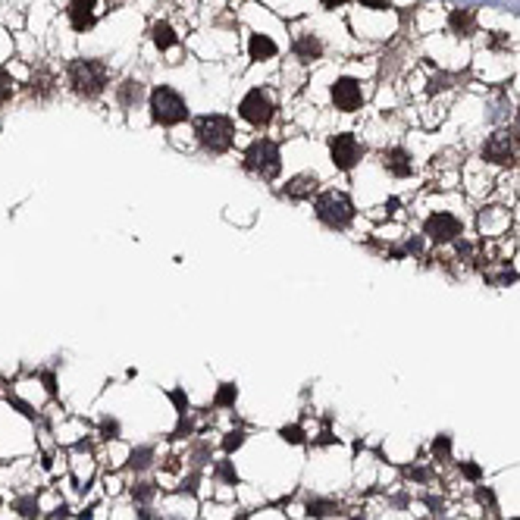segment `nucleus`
Wrapping results in <instances>:
<instances>
[{
    "instance_id": "nucleus-1",
    "label": "nucleus",
    "mask_w": 520,
    "mask_h": 520,
    "mask_svg": "<svg viewBox=\"0 0 520 520\" xmlns=\"http://www.w3.org/2000/svg\"><path fill=\"white\" fill-rule=\"evenodd\" d=\"M66 85H69V91H75L79 97H97V94H104V88L110 85V66H107L104 60H91V56L69 60Z\"/></svg>"
},
{
    "instance_id": "nucleus-2",
    "label": "nucleus",
    "mask_w": 520,
    "mask_h": 520,
    "mask_svg": "<svg viewBox=\"0 0 520 520\" xmlns=\"http://www.w3.org/2000/svg\"><path fill=\"white\" fill-rule=\"evenodd\" d=\"M194 138L210 154H226L235 144V123L223 113H204L194 119Z\"/></svg>"
},
{
    "instance_id": "nucleus-3",
    "label": "nucleus",
    "mask_w": 520,
    "mask_h": 520,
    "mask_svg": "<svg viewBox=\"0 0 520 520\" xmlns=\"http://www.w3.org/2000/svg\"><path fill=\"white\" fill-rule=\"evenodd\" d=\"M313 213H317V219L323 226H329V229H348L351 219H354V200L348 198L345 191H336V188H329V191H320L317 200H313Z\"/></svg>"
},
{
    "instance_id": "nucleus-4",
    "label": "nucleus",
    "mask_w": 520,
    "mask_h": 520,
    "mask_svg": "<svg viewBox=\"0 0 520 520\" xmlns=\"http://www.w3.org/2000/svg\"><path fill=\"white\" fill-rule=\"evenodd\" d=\"M244 169L260 175V179H267V182L279 179V173H282L279 144H276L273 138H254V141L248 144V150H244Z\"/></svg>"
},
{
    "instance_id": "nucleus-5",
    "label": "nucleus",
    "mask_w": 520,
    "mask_h": 520,
    "mask_svg": "<svg viewBox=\"0 0 520 520\" xmlns=\"http://www.w3.org/2000/svg\"><path fill=\"white\" fill-rule=\"evenodd\" d=\"M148 107H150V119L160 125H179L188 119V104L175 88L169 85H157L148 94Z\"/></svg>"
},
{
    "instance_id": "nucleus-6",
    "label": "nucleus",
    "mask_w": 520,
    "mask_h": 520,
    "mask_svg": "<svg viewBox=\"0 0 520 520\" xmlns=\"http://www.w3.org/2000/svg\"><path fill=\"white\" fill-rule=\"evenodd\" d=\"M238 116H242L248 125H254V129H267L276 116V107H273V100H269V94L263 91V88H251V91L242 97V104H238Z\"/></svg>"
},
{
    "instance_id": "nucleus-7",
    "label": "nucleus",
    "mask_w": 520,
    "mask_h": 520,
    "mask_svg": "<svg viewBox=\"0 0 520 520\" xmlns=\"http://www.w3.org/2000/svg\"><path fill=\"white\" fill-rule=\"evenodd\" d=\"M329 157H332V166L342 169V173H351V169L361 163L363 148L351 132H338V135L329 138Z\"/></svg>"
},
{
    "instance_id": "nucleus-8",
    "label": "nucleus",
    "mask_w": 520,
    "mask_h": 520,
    "mask_svg": "<svg viewBox=\"0 0 520 520\" xmlns=\"http://www.w3.org/2000/svg\"><path fill=\"white\" fill-rule=\"evenodd\" d=\"M461 219L455 216V213H448V210H436V213H430L426 216V223H423V235L430 238L432 244H451V242H457L461 238Z\"/></svg>"
},
{
    "instance_id": "nucleus-9",
    "label": "nucleus",
    "mask_w": 520,
    "mask_h": 520,
    "mask_svg": "<svg viewBox=\"0 0 520 520\" xmlns=\"http://www.w3.org/2000/svg\"><path fill=\"white\" fill-rule=\"evenodd\" d=\"M482 160L498 163V166H507V163L517 160V135L514 132H492L482 144Z\"/></svg>"
},
{
    "instance_id": "nucleus-10",
    "label": "nucleus",
    "mask_w": 520,
    "mask_h": 520,
    "mask_svg": "<svg viewBox=\"0 0 520 520\" xmlns=\"http://www.w3.org/2000/svg\"><path fill=\"white\" fill-rule=\"evenodd\" d=\"M100 16H104V3H100V0H72V3L66 6V19L75 31L94 29Z\"/></svg>"
},
{
    "instance_id": "nucleus-11",
    "label": "nucleus",
    "mask_w": 520,
    "mask_h": 520,
    "mask_svg": "<svg viewBox=\"0 0 520 520\" xmlns=\"http://www.w3.org/2000/svg\"><path fill=\"white\" fill-rule=\"evenodd\" d=\"M332 104H336L342 113L361 110V104H363L361 81L348 79V75H345V79H336V85H332Z\"/></svg>"
},
{
    "instance_id": "nucleus-12",
    "label": "nucleus",
    "mask_w": 520,
    "mask_h": 520,
    "mask_svg": "<svg viewBox=\"0 0 520 520\" xmlns=\"http://www.w3.org/2000/svg\"><path fill=\"white\" fill-rule=\"evenodd\" d=\"M317 188H320L317 175H313V173H301V175H294V179L285 182L282 194H285V198H292V200H307L310 194H317Z\"/></svg>"
},
{
    "instance_id": "nucleus-13",
    "label": "nucleus",
    "mask_w": 520,
    "mask_h": 520,
    "mask_svg": "<svg viewBox=\"0 0 520 520\" xmlns=\"http://www.w3.org/2000/svg\"><path fill=\"white\" fill-rule=\"evenodd\" d=\"M382 166H386V173H392L395 179H404V175H411L413 163L404 148H388V150H382Z\"/></svg>"
},
{
    "instance_id": "nucleus-14",
    "label": "nucleus",
    "mask_w": 520,
    "mask_h": 520,
    "mask_svg": "<svg viewBox=\"0 0 520 520\" xmlns=\"http://www.w3.org/2000/svg\"><path fill=\"white\" fill-rule=\"evenodd\" d=\"M292 50H294L298 60L310 63V60H320V56H323V41H320L317 35H298L294 44H292Z\"/></svg>"
},
{
    "instance_id": "nucleus-15",
    "label": "nucleus",
    "mask_w": 520,
    "mask_h": 520,
    "mask_svg": "<svg viewBox=\"0 0 520 520\" xmlns=\"http://www.w3.org/2000/svg\"><path fill=\"white\" fill-rule=\"evenodd\" d=\"M279 54V47H276V41L269 35H251V41H248V56L251 60H273V56Z\"/></svg>"
},
{
    "instance_id": "nucleus-16",
    "label": "nucleus",
    "mask_w": 520,
    "mask_h": 520,
    "mask_svg": "<svg viewBox=\"0 0 520 520\" xmlns=\"http://www.w3.org/2000/svg\"><path fill=\"white\" fill-rule=\"evenodd\" d=\"M448 25H451V31H455V35L470 38L476 31V13L473 10H451Z\"/></svg>"
},
{
    "instance_id": "nucleus-17",
    "label": "nucleus",
    "mask_w": 520,
    "mask_h": 520,
    "mask_svg": "<svg viewBox=\"0 0 520 520\" xmlns=\"http://www.w3.org/2000/svg\"><path fill=\"white\" fill-rule=\"evenodd\" d=\"M141 97H144V85L138 79H125L123 85L116 88V100H119V107H125V110H132Z\"/></svg>"
},
{
    "instance_id": "nucleus-18",
    "label": "nucleus",
    "mask_w": 520,
    "mask_h": 520,
    "mask_svg": "<svg viewBox=\"0 0 520 520\" xmlns=\"http://www.w3.org/2000/svg\"><path fill=\"white\" fill-rule=\"evenodd\" d=\"M150 38H154L157 50H169V47H175V44H179V35H175V29L169 22H154Z\"/></svg>"
},
{
    "instance_id": "nucleus-19",
    "label": "nucleus",
    "mask_w": 520,
    "mask_h": 520,
    "mask_svg": "<svg viewBox=\"0 0 520 520\" xmlns=\"http://www.w3.org/2000/svg\"><path fill=\"white\" fill-rule=\"evenodd\" d=\"M150 464H154V445H138V448H132V455H129V470L141 473V470H148Z\"/></svg>"
},
{
    "instance_id": "nucleus-20",
    "label": "nucleus",
    "mask_w": 520,
    "mask_h": 520,
    "mask_svg": "<svg viewBox=\"0 0 520 520\" xmlns=\"http://www.w3.org/2000/svg\"><path fill=\"white\" fill-rule=\"evenodd\" d=\"M235 401H238L235 382H219L216 395H213V407H235Z\"/></svg>"
},
{
    "instance_id": "nucleus-21",
    "label": "nucleus",
    "mask_w": 520,
    "mask_h": 520,
    "mask_svg": "<svg viewBox=\"0 0 520 520\" xmlns=\"http://www.w3.org/2000/svg\"><path fill=\"white\" fill-rule=\"evenodd\" d=\"M307 514L310 517H332V514H338V505L336 501H329V498H307Z\"/></svg>"
},
{
    "instance_id": "nucleus-22",
    "label": "nucleus",
    "mask_w": 520,
    "mask_h": 520,
    "mask_svg": "<svg viewBox=\"0 0 520 520\" xmlns=\"http://www.w3.org/2000/svg\"><path fill=\"white\" fill-rule=\"evenodd\" d=\"M213 476H216V480H223L226 486H238L235 464H232L229 457H223V461H216V464H213Z\"/></svg>"
},
{
    "instance_id": "nucleus-23",
    "label": "nucleus",
    "mask_w": 520,
    "mask_h": 520,
    "mask_svg": "<svg viewBox=\"0 0 520 520\" xmlns=\"http://www.w3.org/2000/svg\"><path fill=\"white\" fill-rule=\"evenodd\" d=\"M13 507H16V511L22 514L25 520H35L38 514H41V511H38V498H35V495H22V498H16V505H13Z\"/></svg>"
},
{
    "instance_id": "nucleus-24",
    "label": "nucleus",
    "mask_w": 520,
    "mask_h": 520,
    "mask_svg": "<svg viewBox=\"0 0 520 520\" xmlns=\"http://www.w3.org/2000/svg\"><path fill=\"white\" fill-rule=\"evenodd\" d=\"M154 495H157V482H150V480L135 482V486H132V498L141 501V505H148V501L154 498Z\"/></svg>"
},
{
    "instance_id": "nucleus-25",
    "label": "nucleus",
    "mask_w": 520,
    "mask_h": 520,
    "mask_svg": "<svg viewBox=\"0 0 520 520\" xmlns=\"http://www.w3.org/2000/svg\"><path fill=\"white\" fill-rule=\"evenodd\" d=\"M41 94V97H47L50 91H54V75L50 72H38V75H31V94Z\"/></svg>"
},
{
    "instance_id": "nucleus-26",
    "label": "nucleus",
    "mask_w": 520,
    "mask_h": 520,
    "mask_svg": "<svg viewBox=\"0 0 520 520\" xmlns=\"http://www.w3.org/2000/svg\"><path fill=\"white\" fill-rule=\"evenodd\" d=\"M244 439H248V432H244V430H232V432H226V436H223V451H226V455L238 451V448L244 445Z\"/></svg>"
},
{
    "instance_id": "nucleus-27",
    "label": "nucleus",
    "mask_w": 520,
    "mask_h": 520,
    "mask_svg": "<svg viewBox=\"0 0 520 520\" xmlns=\"http://www.w3.org/2000/svg\"><path fill=\"white\" fill-rule=\"evenodd\" d=\"M279 436H282V442H288V445H304V442H307V439H304V430H301L298 423L282 426Z\"/></svg>"
},
{
    "instance_id": "nucleus-28",
    "label": "nucleus",
    "mask_w": 520,
    "mask_h": 520,
    "mask_svg": "<svg viewBox=\"0 0 520 520\" xmlns=\"http://www.w3.org/2000/svg\"><path fill=\"white\" fill-rule=\"evenodd\" d=\"M486 282H492V285H507V282H514V269L511 267L486 269Z\"/></svg>"
},
{
    "instance_id": "nucleus-29",
    "label": "nucleus",
    "mask_w": 520,
    "mask_h": 520,
    "mask_svg": "<svg viewBox=\"0 0 520 520\" xmlns=\"http://www.w3.org/2000/svg\"><path fill=\"white\" fill-rule=\"evenodd\" d=\"M448 451H451L448 436H439L436 442H432V457H436V461H448Z\"/></svg>"
},
{
    "instance_id": "nucleus-30",
    "label": "nucleus",
    "mask_w": 520,
    "mask_h": 520,
    "mask_svg": "<svg viewBox=\"0 0 520 520\" xmlns=\"http://www.w3.org/2000/svg\"><path fill=\"white\" fill-rule=\"evenodd\" d=\"M198 482H200V470H191V473L185 476V480L175 486V492H188V495H194L198 492Z\"/></svg>"
},
{
    "instance_id": "nucleus-31",
    "label": "nucleus",
    "mask_w": 520,
    "mask_h": 520,
    "mask_svg": "<svg viewBox=\"0 0 520 520\" xmlns=\"http://www.w3.org/2000/svg\"><path fill=\"white\" fill-rule=\"evenodd\" d=\"M169 401L175 404V413H179V417H188V395L182 392V388H173V392H169Z\"/></svg>"
},
{
    "instance_id": "nucleus-32",
    "label": "nucleus",
    "mask_w": 520,
    "mask_h": 520,
    "mask_svg": "<svg viewBox=\"0 0 520 520\" xmlns=\"http://www.w3.org/2000/svg\"><path fill=\"white\" fill-rule=\"evenodd\" d=\"M100 436H104V439H119V420H113V417L100 420Z\"/></svg>"
},
{
    "instance_id": "nucleus-33",
    "label": "nucleus",
    "mask_w": 520,
    "mask_h": 520,
    "mask_svg": "<svg viewBox=\"0 0 520 520\" xmlns=\"http://www.w3.org/2000/svg\"><path fill=\"white\" fill-rule=\"evenodd\" d=\"M191 461H194V467H200V464H207V461H210V445H207V442L194 445V451H191Z\"/></svg>"
},
{
    "instance_id": "nucleus-34",
    "label": "nucleus",
    "mask_w": 520,
    "mask_h": 520,
    "mask_svg": "<svg viewBox=\"0 0 520 520\" xmlns=\"http://www.w3.org/2000/svg\"><path fill=\"white\" fill-rule=\"evenodd\" d=\"M10 97H13V79L0 69V104H6Z\"/></svg>"
},
{
    "instance_id": "nucleus-35",
    "label": "nucleus",
    "mask_w": 520,
    "mask_h": 520,
    "mask_svg": "<svg viewBox=\"0 0 520 520\" xmlns=\"http://www.w3.org/2000/svg\"><path fill=\"white\" fill-rule=\"evenodd\" d=\"M185 436H191V423H188L185 417H179V426L173 430V436H169V439H175V442H179V439H185Z\"/></svg>"
},
{
    "instance_id": "nucleus-36",
    "label": "nucleus",
    "mask_w": 520,
    "mask_h": 520,
    "mask_svg": "<svg viewBox=\"0 0 520 520\" xmlns=\"http://www.w3.org/2000/svg\"><path fill=\"white\" fill-rule=\"evenodd\" d=\"M41 382H44V388H47V395H56V379L50 370H41Z\"/></svg>"
},
{
    "instance_id": "nucleus-37",
    "label": "nucleus",
    "mask_w": 520,
    "mask_h": 520,
    "mask_svg": "<svg viewBox=\"0 0 520 520\" xmlns=\"http://www.w3.org/2000/svg\"><path fill=\"white\" fill-rule=\"evenodd\" d=\"M476 498H480L482 505H492V507H495V495H492V489H476Z\"/></svg>"
},
{
    "instance_id": "nucleus-38",
    "label": "nucleus",
    "mask_w": 520,
    "mask_h": 520,
    "mask_svg": "<svg viewBox=\"0 0 520 520\" xmlns=\"http://www.w3.org/2000/svg\"><path fill=\"white\" fill-rule=\"evenodd\" d=\"M464 476H467V480H480V467H476V464H464Z\"/></svg>"
},
{
    "instance_id": "nucleus-39",
    "label": "nucleus",
    "mask_w": 520,
    "mask_h": 520,
    "mask_svg": "<svg viewBox=\"0 0 520 520\" xmlns=\"http://www.w3.org/2000/svg\"><path fill=\"white\" fill-rule=\"evenodd\" d=\"M363 6H373V10H388V3L386 0H361Z\"/></svg>"
},
{
    "instance_id": "nucleus-40",
    "label": "nucleus",
    "mask_w": 520,
    "mask_h": 520,
    "mask_svg": "<svg viewBox=\"0 0 520 520\" xmlns=\"http://www.w3.org/2000/svg\"><path fill=\"white\" fill-rule=\"evenodd\" d=\"M342 3H348V0H323L326 10H336V6H342Z\"/></svg>"
},
{
    "instance_id": "nucleus-41",
    "label": "nucleus",
    "mask_w": 520,
    "mask_h": 520,
    "mask_svg": "<svg viewBox=\"0 0 520 520\" xmlns=\"http://www.w3.org/2000/svg\"><path fill=\"white\" fill-rule=\"evenodd\" d=\"M138 517H141V520H150V514H148V507H141V511H138Z\"/></svg>"
},
{
    "instance_id": "nucleus-42",
    "label": "nucleus",
    "mask_w": 520,
    "mask_h": 520,
    "mask_svg": "<svg viewBox=\"0 0 520 520\" xmlns=\"http://www.w3.org/2000/svg\"><path fill=\"white\" fill-rule=\"evenodd\" d=\"M517 135H520V119H517Z\"/></svg>"
}]
</instances>
